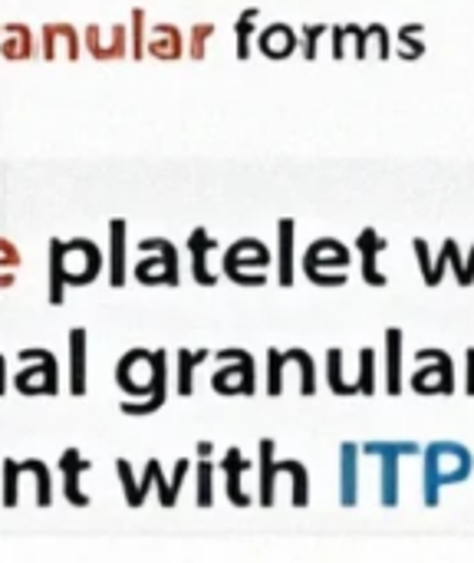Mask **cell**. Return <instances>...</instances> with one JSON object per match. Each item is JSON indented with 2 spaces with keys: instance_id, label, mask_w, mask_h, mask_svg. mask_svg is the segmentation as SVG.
Wrapping results in <instances>:
<instances>
[{
  "instance_id": "28",
  "label": "cell",
  "mask_w": 474,
  "mask_h": 563,
  "mask_svg": "<svg viewBox=\"0 0 474 563\" xmlns=\"http://www.w3.org/2000/svg\"><path fill=\"white\" fill-rule=\"evenodd\" d=\"M158 33H162V40L155 37L152 53L162 56V60H175V56L182 53V37H178V30L175 27H158Z\"/></svg>"
},
{
  "instance_id": "27",
  "label": "cell",
  "mask_w": 474,
  "mask_h": 563,
  "mask_svg": "<svg viewBox=\"0 0 474 563\" xmlns=\"http://www.w3.org/2000/svg\"><path fill=\"white\" fill-rule=\"evenodd\" d=\"M284 366H287V356L280 353V349H267V396H280Z\"/></svg>"
},
{
  "instance_id": "14",
  "label": "cell",
  "mask_w": 474,
  "mask_h": 563,
  "mask_svg": "<svg viewBox=\"0 0 474 563\" xmlns=\"http://www.w3.org/2000/svg\"><path fill=\"white\" fill-rule=\"evenodd\" d=\"M386 392L399 396L402 392V330L389 326L386 330Z\"/></svg>"
},
{
  "instance_id": "16",
  "label": "cell",
  "mask_w": 474,
  "mask_h": 563,
  "mask_svg": "<svg viewBox=\"0 0 474 563\" xmlns=\"http://www.w3.org/2000/svg\"><path fill=\"white\" fill-rule=\"evenodd\" d=\"M155 356V386H152V396L139 402V405H132L126 402L122 405V412L126 415H145V412H155V409H162L165 405V396H168V376H165V353H152Z\"/></svg>"
},
{
  "instance_id": "22",
  "label": "cell",
  "mask_w": 474,
  "mask_h": 563,
  "mask_svg": "<svg viewBox=\"0 0 474 563\" xmlns=\"http://www.w3.org/2000/svg\"><path fill=\"white\" fill-rule=\"evenodd\" d=\"M208 359V349H195V353H178V392L182 396H191L195 392V366L205 363Z\"/></svg>"
},
{
  "instance_id": "15",
  "label": "cell",
  "mask_w": 474,
  "mask_h": 563,
  "mask_svg": "<svg viewBox=\"0 0 474 563\" xmlns=\"http://www.w3.org/2000/svg\"><path fill=\"white\" fill-rule=\"evenodd\" d=\"M247 468H251V461L241 455V448H231L228 458H224V475H228V501L234 508H247V504H251V498H247L241 488V475Z\"/></svg>"
},
{
  "instance_id": "3",
  "label": "cell",
  "mask_w": 474,
  "mask_h": 563,
  "mask_svg": "<svg viewBox=\"0 0 474 563\" xmlns=\"http://www.w3.org/2000/svg\"><path fill=\"white\" fill-rule=\"evenodd\" d=\"M359 452L382 458L379 501H382V508H389V511L399 508V461L405 455H422V445H415V442H366Z\"/></svg>"
},
{
  "instance_id": "40",
  "label": "cell",
  "mask_w": 474,
  "mask_h": 563,
  "mask_svg": "<svg viewBox=\"0 0 474 563\" xmlns=\"http://www.w3.org/2000/svg\"><path fill=\"white\" fill-rule=\"evenodd\" d=\"M198 455L208 458V455H211V442H201V445H198Z\"/></svg>"
},
{
  "instance_id": "21",
  "label": "cell",
  "mask_w": 474,
  "mask_h": 563,
  "mask_svg": "<svg viewBox=\"0 0 474 563\" xmlns=\"http://www.w3.org/2000/svg\"><path fill=\"white\" fill-rule=\"evenodd\" d=\"M277 241H280V254H277L280 284L290 287V284H293V221H290V218H280V224H277Z\"/></svg>"
},
{
  "instance_id": "30",
  "label": "cell",
  "mask_w": 474,
  "mask_h": 563,
  "mask_svg": "<svg viewBox=\"0 0 474 563\" xmlns=\"http://www.w3.org/2000/svg\"><path fill=\"white\" fill-rule=\"evenodd\" d=\"M284 471L293 478V504H297V508H303V504H307V488H310L307 468H303L300 461H287Z\"/></svg>"
},
{
  "instance_id": "24",
  "label": "cell",
  "mask_w": 474,
  "mask_h": 563,
  "mask_svg": "<svg viewBox=\"0 0 474 563\" xmlns=\"http://www.w3.org/2000/svg\"><path fill=\"white\" fill-rule=\"evenodd\" d=\"M376 392V353L366 346L359 349V379H356V396H372Z\"/></svg>"
},
{
  "instance_id": "29",
  "label": "cell",
  "mask_w": 474,
  "mask_h": 563,
  "mask_svg": "<svg viewBox=\"0 0 474 563\" xmlns=\"http://www.w3.org/2000/svg\"><path fill=\"white\" fill-rule=\"evenodd\" d=\"M287 356L297 359V366H300V373H303L300 392H303V396H313V392H316V366H313V356L307 353V349H290Z\"/></svg>"
},
{
  "instance_id": "38",
  "label": "cell",
  "mask_w": 474,
  "mask_h": 563,
  "mask_svg": "<svg viewBox=\"0 0 474 563\" xmlns=\"http://www.w3.org/2000/svg\"><path fill=\"white\" fill-rule=\"evenodd\" d=\"M343 43H346V27H333V60H343Z\"/></svg>"
},
{
  "instance_id": "11",
  "label": "cell",
  "mask_w": 474,
  "mask_h": 563,
  "mask_svg": "<svg viewBox=\"0 0 474 563\" xmlns=\"http://www.w3.org/2000/svg\"><path fill=\"white\" fill-rule=\"evenodd\" d=\"M356 247H359V254H363V280L372 287H382L386 284V274L379 270L376 257H379V251H386V241L379 238L376 228H366V231H359Z\"/></svg>"
},
{
  "instance_id": "34",
  "label": "cell",
  "mask_w": 474,
  "mask_h": 563,
  "mask_svg": "<svg viewBox=\"0 0 474 563\" xmlns=\"http://www.w3.org/2000/svg\"><path fill=\"white\" fill-rule=\"evenodd\" d=\"M191 37H195V43H191V56L201 60V56H205V40L214 37V24H198L195 30H191Z\"/></svg>"
},
{
  "instance_id": "13",
  "label": "cell",
  "mask_w": 474,
  "mask_h": 563,
  "mask_svg": "<svg viewBox=\"0 0 474 563\" xmlns=\"http://www.w3.org/2000/svg\"><path fill=\"white\" fill-rule=\"evenodd\" d=\"M287 461H274V438H261V501L264 508L274 504L277 475H284Z\"/></svg>"
},
{
  "instance_id": "35",
  "label": "cell",
  "mask_w": 474,
  "mask_h": 563,
  "mask_svg": "<svg viewBox=\"0 0 474 563\" xmlns=\"http://www.w3.org/2000/svg\"><path fill=\"white\" fill-rule=\"evenodd\" d=\"M323 30H326L323 24L303 27V43H307V47H303V56H307V60H316V43H320V33H323Z\"/></svg>"
},
{
  "instance_id": "36",
  "label": "cell",
  "mask_w": 474,
  "mask_h": 563,
  "mask_svg": "<svg viewBox=\"0 0 474 563\" xmlns=\"http://www.w3.org/2000/svg\"><path fill=\"white\" fill-rule=\"evenodd\" d=\"M369 33L379 40V60H389V56H392V47H389V30L382 27V24H372Z\"/></svg>"
},
{
  "instance_id": "39",
  "label": "cell",
  "mask_w": 474,
  "mask_h": 563,
  "mask_svg": "<svg viewBox=\"0 0 474 563\" xmlns=\"http://www.w3.org/2000/svg\"><path fill=\"white\" fill-rule=\"evenodd\" d=\"M7 389V373H4V359H0V396H4Z\"/></svg>"
},
{
  "instance_id": "2",
  "label": "cell",
  "mask_w": 474,
  "mask_h": 563,
  "mask_svg": "<svg viewBox=\"0 0 474 563\" xmlns=\"http://www.w3.org/2000/svg\"><path fill=\"white\" fill-rule=\"evenodd\" d=\"M50 303H63L66 284H89L99 270V251L89 241L50 244Z\"/></svg>"
},
{
  "instance_id": "31",
  "label": "cell",
  "mask_w": 474,
  "mask_h": 563,
  "mask_svg": "<svg viewBox=\"0 0 474 563\" xmlns=\"http://www.w3.org/2000/svg\"><path fill=\"white\" fill-rule=\"evenodd\" d=\"M254 20H257V7L244 10V14L237 17V24H234V30H237V56H241V60H247V56H251V47H247V40H251Z\"/></svg>"
},
{
  "instance_id": "1",
  "label": "cell",
  "mask_w": 474,
  "mask_h": 563,
  "mask_svg": "<svg viewBox=\"0 0 474 563\" xmlns=\"http://www.w3.org/2000/svg\"><path fill=\"white\" fill-rule=\"evenodd\" d=\"M474 475V455L461 442H432L422 452V501L438 508V494L448 484H461Z\"/></svg>"
},
{
  "instance_id": "5",
  "label": "cell",
  "mask_w": 474,
  "mask_h": 563,
  "mask_svg": "<svg viewBox=\"0 0 474 563\" xmlns=\"http://www.w3.org/2000/svg\"><path fill=\"white\" fill-rule=\"evenodd\" d=\"M419 369L412 373V389L419 396H451L455 392V366L442 349H419Z\"/></svg>"
},
{
  "instance_id": "26",
  "label": "cell",
  "mask_w": 474,
  "mask_h": 563,
  "mask_svg": "<svg viewBox=\"0 0 474 563\" xmlns=\"http://www.w3.org/2000/svg\"><path fill=\"white\" fill-rule=\"evenodd\" d=\"M122 247H126V224L112 221V284H122L126 280V264H122Z\"/></svg>"
},
{
  "instance_id": "32",
  "label": "cell",
  "mask_w": 474,
  "mask_h": 563,
  "mask_svg": "<svg viewBox=\"0 0 474 563\" xmlns=\"http://www.w3.org/2000/svg\"><path fill=\"white\" fill-rule=\"evenodd\" d=\"M211 481H214L211 461L201 458V465H198V508H211V504H214V488H211Z\"/></svg>"
},
{
  "instance_id": "25",
  "label": "cell",
  "mask_w": 474,
  "mask_h": 563,
  "mask_svg": "<svg viewBox=\"0 0 474 563\" xmlns=\"http://www.w3.org/2000/svg\"><path fill=\"white\" fill-rule=\"evenodd\" d=\"M422 33H425V27L422 24H409V27H402L399 30V56L402 60H419V56L425 53V43H422Z\"/></svg>"
},
{
  "instance_id": "8",
  "label": "cell",
  "mask_w": 474,
  "mask_h": 563,
  "mask_svg": "<svg viewBox=\"0 0 474 563\" xmlns=\"http://www.w3.org/2000/svg\"><path fill=\"white\" fill-rule=\"evenodd\" d=\"M139 251H155L158 261H142L135 267V277L142 280V284H178V254L175 247L162 241V238H145L139 244Z\"/></svg>"
},
{
  "instance_id": "17",
  "label": "cell",
  "mask_w": 474,
  "mask_h": 563,
  "mask_svg": "<svg viewBox=\"0 0 474 563\" xmlns=\"http://www.w3.org/2000/svg\"><path fill=\"white\" fill-rule=\"evenodd\" d=\"M89 461L76 452V448H70V452L63 455V475H66V501L76 504V508H89V498L83 491H79V471H86Z\"/></svg>"
},
{
  "instance_id": "37",
  "label": "cell",
  "mask_w": 474,
  "mask_h": 563,
  "mask_svg": "<svg viewBox=\"0 0 474 563\" xmlns=\"http://www.w3.org/2000/svg\"><path fill=\"white\" fill-rule=\"evenodd\" d=\"M465 392L474 399V346L465 349Z\"/></svg>"
},
{
  "instance_id": "18",
  "label": "cell",
  "mask_w": 474,
  "mask_h": 563,
  "mask_svg": "<svg viewBox=\"0 0 474 563\" xmlns=\"http://www.w3.org/2000/svg\"><path fill=\"white\" fill-rule=\"evenodd\" d=\"M70 389L73 396L86 392V330L70 333Z\"/></svg>"
},
{
  "instance_id": "23",
  "label": "cell",
  "mask_w": 474,
  "mask_h": 563,
  "mask_svg": "<svg viewBox=\"0 0 474 563\" xmlns=\"http://www.w3.org/2000/svg\"><path fill=\"white\" fill-rule=\"evenodd\" d=\"M326 376H330L333 396H356V382H343V353L330 349L326 353Z\"/></svg>"
},
{
  "instance_id": "20",
  "label": "cell",
  "mask_w": 474,
  "mask_h": 563,
  "mask_svg": "<svg viewBox=\"0 0 474 563\" xmlns=\"http://www.w3.org/2000/svg\"><path fill=\"white\" fill-rule=\"evenodd\" d=\"M20 392H56V363L53 356L43 359V369H24L17 376Z\"/></svg>"
},
{
  "instance_id": "10",
  "label": "cell",
  "mask_w": 474,
  "mask_h": 563,
  "mask_svg": "<svg viewBox=\"0 0 474 563\" xmlns=\"http://www.w3.org/2000/svg\"><path fill=\"white\" fill-rule=\"evenodd\" d=\"M359 501V445L343 442L340 448V504L356 508Z\"/></svg>"
},
{
  "instance_id": "19",
  "label": "cell",
  "mask_w": 474,
  "mask_h": 563,
  "mask_svg": "<svg viewBox=\"0 0 474 563\" xmlns=\"http://www.w3.org/2000/svg\"><path fill=\"white\" fill-rule=\"evenodd\" d=\"M188 247H191V257H195V261H191V270H195V280H198V284H214V274H211V270H208V251H211V247H214V238H211V234L208 231H195V234H191V241H188Z\"/></svg>"
},
{
  "instance_id": "6",
  "label": "cell",
  "mask_w": 474,
  "mask_h": 563,
  "mask_svg": "<svg viewBox=\"0 0 474 563\" xmlns=\"http://www.w3.org/2000/svg\"><path fill=\"white\" fill-rule=\"evenodd\" d=\"M326 264L336 267V270H346L349 267V251L333 238H323V241H313L307 257H303V270H307V277L313 284L320 287H340L346 284V274H330Z\"/></svg>"
},
{
  "instance_id": "12",
  "label": "cell",
  "mask_w": 474,
  "mask_h": 563,
  "mask_svg": "<svg viewBox=\"0 0 474 563\" xmlns=\"http://www.w3.org/2000/svg\"><path fill=\"white\" fill-rule=\"evenodd\" d=\"M297 43L300 37L287 24H270L267 30H261V37H257V47H261V53L270 56V60H284V56L297 50Z\"/></svg>"
},
{
  "instance_id": "33",
  "label": "cell",
  "mask_w": 474,
  "mask_h": 563,
  "mask_svg": "<svg viewBox=\"0 0 474 563\" xmlns=\"http://www.w3.org/2000/svg\"><path fill=\"white\" fill-rule=\"evenodd\" d=\"M158 471H162V465H158V461L152 458L149 465H145V475H142V481L135 484V488H132V494H129V498H126V501L132 504V508H142L145 494H149V488H152V481H155V475H158Z\"/></svg>"
},
{
  "instance_id": "7",
  "label": "cell",
  "mask_w": 474,
  "mask_h": 563,
  "mask_svg": "<svg viewBox=\"0 0 474 563\" xmlns=\"http://www.w3.org/2000/svg\"><path fill=\"white\" fill-rule=\"evenodd\" d=\"M218 359H224V363H234V366L214 373V379H211L214 392H221V396H234V392H241V396H254V389H257V382H254V356L247 353V349H221Z\"/></svg>"
},
{
  "instance_id": "4",
  "label": "cell",
  "mask_w": 474,
  "mask_h": 563,
  "mask_svg": "<svg viewBox=\"0 0 474 563\" xmlns=\"http://www.w3.org/2000/svg\"><path fill=\"white\" fill-rule=\"evenodd\" d=\"M267 264H270V251L254 238L234 241L231 251L224 254V274L241 287H261L267 274H257V270H264Z\"/></svg>"
},
{
  "instance_id": "9",
  "label": "cell",
  "mask_w": 474,
  "mask_h": 563,
  "mask_svg": "<svg viewBox=\"0 0 474 563\" xmlns=\"http://www.w3.org/2000/svg\"><path fill=\"white\" fill-rule=\"evenodd\" d=\"M448 264L455 267V280H458L461 287H471L474 284V247H471L468 261H465V257H461V251H458V241L455 238H445L438 261H432V257H428V270L422 274V280H425L428 287H438V284H442Z\"/></svg>"
}]
</instances>
